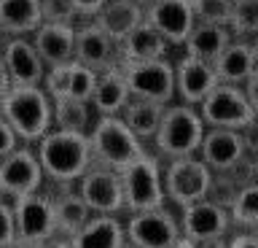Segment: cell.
Here are the masks:
<instances>
[{
  "mask_svg": "<svg viewBox=\"0 0 258 248\" xmlns=\"http://www.w3.org/2000/svg\"><path fill=\"white\" fill-rule=\"evenodd\" d=\"M46 175L32 146H22L0 159V197L19 200L35 191H43Z\"/></svg>",
  "mask_w": 258,
  "mask_h": 248,
  "instance_id": "11",
  "label": "cell"
},
{
  "mask_svg": "<svg viewBox=\"0 0 258 248\" xmlns=\"http://www.w3.org/2000/svg\"><path fill=\"white\" fill-rule=\"evenodd\" d=\"M121 73L126 78L129 94L140 100H153L161 106L175 103V62H121Z\"/></svg>",
  "mask_w": 258,
  "mask_h": 248,
  "instance_id": "9",
  "label": "cell"
},
{
  "mask_svg": "<svg viewBox=\"0 0 258 248\" xmlns=\"http://www.w3.org/2000/svg\"><path fill=\"white\" fill-rule=\"evenodd\" d=\"M35 52L40 54L46 68L64 65L76 60V27L73 25H51L43 22L35 33L30 35Z\"/></svg>",
  "mask_w": 258,
  "mask_h": 248,
  "instance_id": "19",
  "label": "cell"
},
{
  "mask_svg": "<svg viewBox=\"0 0 258 248\" xmlns=\"http://www.w3.org/2000/svg\"><path fill=\"white\" fill-rule=\"evenodd\" d=\"M89 143H92L94 165L118 173L148 151V146L121 122V116H97L94 127L89 130Z\"/></svg>",
  "mask_w": 258,
  "mask_h": 248,
  "instance_id": "4",
  "label": "cell"
},
{
  "mask_svg": "<svg viewBox=\"0 0 258 248\" xmlns=\"http://www.w3.org/2000/svg\"><path fill=\"white\" fill-rule=\"evenodd\" d=\"M172 248H199V245L194 243V240H188V237H180V240H177V243H175Z\"/></svg>",
  "mask_w": 258,
  "mask_h": 248,
  "instance_id": "42",
  "label": "cell"
},
{
  "mask_svg": "<svg viewBox=\"0 0 258 248\" xmlns=\"http://www.w3.org/2000/svg\"><path fill=\"white\" fill-rule=\"evenodd\" d=\"M121 60L124 62L172 60V46H169L148 22H143V25H137L132 33L121 41Z\"/></svg>",
  "mask_w": 258,
  "mask_h": 248,
  "instance_id": "23",
  "label": "cell"
},
{
  "mask_svg": "<svg viewBox=\"0 0 258 248\" xmlns=\"http://www.w3.org/2000/svg\"><path fill=\"white\" fill-rule=\"evenodd\" d=\"M164 108L161 103H153V100H140V97H129V103L121 111V122H124L129 130H132L137 138H140L145 146L153 140L159 124H161V116H164Z\"/></svg>",
  "mask_w": 258,
  "mask_h": 248,
  "instance_id": "28",
  "label": "cell"
},
{
  "mask_svg": "<svg viewBox=\"0 0 258 248\" xmlns=\"http://www.w3.org/2000/svg\"><path fill=\"white\" fill-rule=\"evenodd\" d=\"M11 89V78H8V70H6V60H3V52H0V97Z\"/></svg>",
  "mask_w": 258,
  "mask_h": 248,
  "instance_id": "40",
  "label": "cell"
},
{
  "mask_svg": "<svg viewBox=\"0 0 258 248\" xmlns=\"http://www.w3.org/2000/svg\"><path fill=\"white\" fill-rule=\"evenodd\" d=\"M97 114L92 103L76 100V97H62L54 100V130H68V132H86L94 127Z\"/></svg>",
  "mask_w": 258,
  "mask_h": 248,
  "instance_id": "29",
  "label": "cell"
},
{
  "mask_svg": "<svg viewBox=\"0 0 258 248\" xmlns=\"http://www.w3.org/2000/svg\"><path fill=\"white\" fill-rule=\"evenodd\" d=\"M43 25L40 0H0V35H32Z\"/></svg>",
  "mask_w": 258,
  "mask_h": 248,
  "instance_id": "25",
  "label": "cell"
},
{
  "mask_svg": "<svg viewBox=\"0 0 258 248\" xmlns=\"http://www.w3.org/2000/svg\"><path fill=\"white\" fill-rule=\"evenodd\" d=\"M124 229H126V243L140 248H172L183 237L177 208H172L169 203L153 208V211L129 213L124 219Z\"/></svg>",
  "mask_w": 258,
  "mask_h": 248,
  "instance_id": "7",
  "label": "cell"
},
{
  "mask_svg": "<svg viewBox=\"0 0 258 248\" xmlns=\"http://www.w3.org/2000/svg\"><path fill=\"white\" fill-rule=\"evenodd\" d=\"M0 248H16V221L11 200L0 197Z\"/></svg>",
  "mask_w": 258,
  "mask_h": 248,
  "instance_id": "34",
  "label": "cell"
},
{
  "mask_svg": "<svg viewBox=\"0 0 258 248\" xmlns=\"http://www.w3.org/2000/svg\"><path fill=\"white\" fill-rule=\"evenodd\" d=\"M207 124L202 119L199 108L185 106V103H169L161 116V124L148 148L156 154L161 162L167 159H180V157H194L199 154V146L205 140Z\"/></svg>",
  "mask_w": 258,
  "mask_h": 248,
  "instance_id": "3",
  "label": "cell"
},
{
  "mask_svg": "<svg viewBox=\"0 0 258 248\" xmlns=\"http://www.w3.org/2000/svg\"><path fill=\"white\" fill-rule=\"evenodd\" d=\"M0 52L6 60V70L11 86H40L46 76V65L35 52L30 35H14L0 41Z\"/></svg>",
  "mask_w": 258,
  "mask_h": 248,
  "instance_id": "18",
  "label": "cell"
},
{
  "mask_svg": "<svg viewBox=\"0 0 258 248\" xmlns=\"http://www.w3.org/2000/svg\"><path fill=\"white\" fill-rule=\"evenodd\" d=\"M253 170H255V181H258V151L253 154Z\"/></svg>",
  "mask_w": 258,
  "mask_h": 248,
  "instance_id": "44",
  "label": "cell"
},
{
  "mask_svg": "<svg viewBox=\"0 0 258 248\" xmlns=\"http://www.w3.org/2000/svg\"><path fill=\"white\" fill-rule=\"evenodd\" d=\"M231 41H234V35L226 25H205V22H197L191 30V35L185 38V43H183V54L205 60L213 65Z\"/></svg>",
  "mask_w": 258,
  "mask_h": 248,
  "instance_id": "26",
  "label": "cell"
},
{
  "mask_svg": "<svg viewBox=\"0 0 258 248\" xmlns=\"http://www.w3.org/2000/svg\"><path fill=\"white\" fill-rule=\"evenodd\" d=\"M231 213V224L239 229H258V181H250L247 186L239 189L237 200L229 208Z\"/></svg>",
  "mask_w": 258,
  "mask_h": 248,
  "instance_id": "30",
  "label": "cell"
},
{
  "mask_svg": "<svg viewBox=\"0 0 258 248\" xmlns=\"http://www.w3.org/2000/svg\"><path fill=\"white\" fill-rule=\"evenodd\" d=\"M197 157L213 173H226V170L239 167L253 154L247 151L245 135H242L239 130H215V127H207L205 140H202Z\"/></svg>",
  "mask_w": 258,
  "mask_h": 248,
  "instance_id": "16",
  "label": "cell"
},
{
  "mask_svg": "<svg viewBox=\"0 0 258 248\" xmlns=\"http://www.w3.org/2000/svg\"><path fill=\"white\" fill-rule=\"evenodd\" d=\"M124 248H140V245H132V243H124Z\"/></svg>",
  "mask_w": 258,
  "mask_h": 248,
  "instance_id": "46",
  "label": "cell"
},
{
  "mask_svg": "<svg viewBox=\"0 0 258 248\" xmlns=\"http://www.w3.org/2000/svg\"><path fill=\"white\" fill-rule=\"evenodd\" d=\"M180 219V235L194 240V243H205L215 237H229L231 232V213L229 208L213 203V200H202V203L185 205L177 211Z\"/></svg>",
  "mask_w": 258,
  "mask_h": 248,
  "instance_id": "13",
  "label": "cell"
},
{
  "mask_svg": "<svg viewBox=\"0 0 258 248\" xmlns=\"http://www.w3.org/2000/svg\"><path fill=\"white\" fill-rule=\"evenodd\" d=\"M76 62L97 70H110L118 68L121 62V43L105 33L94 19H86L76 27Z\"/></svg>",
  "mask_w": 258,
  "mask_h": 248,
  "instance_id": "15",
  "label": "cell"
},
{
  "mask_svg": "<svg viewBox=\"0 0 258 248\" xmlns=\"http://www.w3.org/2000/svg\"><path fill=\"white\" fill-rule=\"evenodd\" d=\"M70 3H73V9H76L84 19H94L108 0H70Z\"/></svg>",
  "mask_w": 258,
  "mask_h": 248,
  "instance_id": "36",
  "label": "cell"
},
{
  "mask_svg": "<svg viewBox=\"0 0 258 248\" xmlns=\"http://www.w3.org/2000/svg\"><path fill=\"white\" fill-rule=\"evenodd\" d=\"M229 248H258V232H237L234 237H229Z\"/></svg>",
  "mask_w": 258,
  "mask_h": 248,
  "instance_id": "38",
  "label": "cell"
},
{
  "mask_svg": "<svg viewBox=\"0 0 258 248\" xmlns=\"http://www.w3.org/2000/svg\"><path fill=\"white\" fill-rule=\"evenodd\" d=\"M194 19L205 25H226L231 17V0H191Z\"/></svg>",
  "mask_w": 258,
  "mask_h": 248,
  "instance_id": "32",
  "label": "cell"
},
{
  "mask_svg": "<svg viewBox=\"0 0 258 248\" xmlns=\"http://www.w3.org/2000/svg\"><path fill=\"white\" fill-rule=\"evenodd\" d=\"M40 17H43V22H51V25H73V27L86 22L73 9L70 0H40Z\"/></svg>",
  "mask_w": 258,
  "mask_h": 248,
  "instance_id": "33",
  "label": "cell"
},
{
  "mask_svg": "<svg viewBox=\"0 0 258 248\" xmlns=\"http://www.w3.org/2000/svg\"><path fill=\"white\" fill-rule=\"evenodd\" d=\"M229 30L239 41H253L258 35V0H231Z\"/></svg>",
  "mask_w": 258,
  "mask_h": 248,
  "instance_id": "31",
  "label": "cell"
},
{
  "mask_svg": "<svg viewBox=\"0 0 258 248\" xmlns=\"http://www.w3.org/2000/svg\"><path fill=\"white\" fill-rule=\"evenodd\" d=\"M242 92H245V97H247V103L253 106V111L258 114V65H255V70L250 73V78L245 84H242Z\"/></svg>",
  "mask_w": 258,
  "mask_h": 248,
  "instance_id": "37",
  "label": "cell"
},
{
  "mask_svg": "<svg viewBox=\"0 0 258 248\" xmlns=\"http://www.w3.org/2000/svg\"><path fill=\"white\" fill-rule=\"evenodd\" d=\"M199 248H229V237H215V240H205V243H197Z\"/></svg>",
  "mask_w": 258,
  "mask_h": 248,
  "instance_id": "41",
  "label": "cell"
},
{
  "mask_svg": "<svg viewBox=\"0 0 258 248\" xmlns=\"http://www.w3.org/2000/svg\"><path fill=\"white\" fill-rule=\"evenodd\" d=\"M124 243L126 229L121 216H92L70 237L73 248H124Z\"/></svg>",
  "mask_w": 258,
  "mask_h": 248,
  "instance_id": "21",
  "label": "cell"
},
{
  "mask_svg": "<svg viewBox=\"0 0 258 248\" xmlns=\"http://www.w3.org/2000/svg\"><path fill=\"white\" fill-rule=\"evenodd\" d=\"M121 186H124L126 216L167 205L164 178H161V159L151 148L121 170Z\"/></svg>",
  "mask_w": 258,
  "mask_h": 248,
  "instance_id": "5",
  "label": "cell"
},
{
  "mask_svg": "<svg viewBox=\"0 0 258 248\" xmlns=\"http://www.w3.org/2000/svg\"><path fill=\"white\" fill-rule=\"evenodd\" d=\"M19 146H22V143H19V138H16V132L11 130V127H8L6 119L0 116V159L8 157L11 151H16Z\"/></svg>",
  "mask_w": 258,
  "mask_h": 248,
  "instance_id": "35",
  "label": "cell"
},
{
  "mask_svg": "<svg viewBox=\"0 0 258 248\" xmlns=\"http://www.w3.org/2000/svg\"><path fill=\"white\" fill-rule=\"evenodd\" d=\"M0 116L24 146H35L54 130V100L43 86H11L0 97Z\"/></svg>",
  "mask_w": 258,
  "mask_h": 248,
  "instance_id": "2",
  "label": "cell"
},
{
  "mask_svg": "<svg viewBox=\"0 0 258 248\" xmlns=\"http://www.w3.org/2000/svg\"><path fill=\"white\" fill-rule=\"evenodd\" d=\"M145 22L172 49H183L185 38L191 35L194 25H197L191 0H151L145 6Z\"/></svg>",
  "mask_w": 258,
  "mask_h": 248,
  "instance_id": "14",
  "label": "cell"
},
{
  "mask_svg": "<svg viewBox=\"0 0 258 248\" xmlns=\"http://www.w3.org/2000/svg\"><path fill=\"white\" fill-rule=\"evenodd\" d=\"M253 49H255V57H258V35L253 38Z\"/></svg>",
  "mask_w": 258,
  "mask_h": 248,
  "instance_id": "45",
  "label": "cell"
},
{
  "mask_svg": "<svg viewBox=\"0 0 258 248\" xmlns=\"http://www.w3.org/2000/svg\"><path fill=\"white\" fill-rule=\"evenodd\" d=\"M129 86H126V78L121 73V65L118 68H110V70H102L97 76V86H94V94H92V108L97 116H118L124 106L129 103Z\"/></svg>",
  "mask_w": 258,
  "mask_h": 248,
  "instance_id": "24",
  "label": "cell"
},
{
  "mask_svg": "<svg viewBox=\"0 0 258 248\" xmlns=\"http://www.w3.org/2000/svg\"><path fill=\"white\" fill-rule=\"evenodd\" d=\"M94 22L108 33L113 41H124L137 25L145 22V9L135 3H124V0H108L100 9V14L94 17Z\"/></svg>",
  "mask_w": 258,
  "mask_h": 248,
  "instance_id": "27",
  "label": "cell"
},
{
  "mask_svg": "<svg viewBox=\"0 0 258 248\" xmlns=\"http://www.w3.org/2000/svg\"><path fill=\"white\" fill-rule=\"evenodd\" d=\"M172 62H175V100L199 108L207 94L218 86L215 68L205 60L188 57V54H180Z\"/></svg>",
  "mask_w": 258,
  "mask_h": 248,
  "instance_id": "17",
  "label": "cell"
},
{
  "mask_svg": "<svg viewBox=\"0 0 258 248\" xmlns=\"http://www.w3.org/2000/svg\"><path fill=\"white\" fill-rule=\"evenodd\" d=\"M199 114L207 127L239 130V132H245L258 119V114L247 103L245 92H242V86H231V84H218L199 106Z\"/></svg>",
  "mask_w": 258,
  "mask_h": 248,
  "instance_id": "8",
  "label": "cell"
},
{
  "mask_svg": "<svg viewBox=\"0 0 258 248\" xmlns=\"http://www.w3.org/2000/svg\"><path fill=\"white\" fill-rule=\"evenodd\" d=\"M161 178H164L167 203L180 211L185 205L207 200L210 183H213V170L194 154V157H180V159L161 162Z\"/></svg>",
  "mask_w": 258,
  "mask_h": 248,
  "instance_id": "6",
  "label": "cell"
},
{
  "mask_svg": "<svg viewBox=\"0 0 258 248\" xmlns=\"http://www.w3.org/2000/svg\"><path fill=\"white\" fill-rule=\"evenodd\" d=\"M11 205H14V221H16V248H30L56 235L51 197L46 191L11 200Z\"/></svg>",
  "mask_w": 258,
  "mask_h": 248,
  "instance_id": "12",
  "label": "cell"
},
{
  "mask_svg": "<svg viewBox=\"0 0 258 248\" xmlns=\"http://www.w3.org/2000/svg\"><path fill=\"white\" fill-rule=\"evenodd\" d=\"M76 191L92 216H126L124 211V186H121V173L102 165H92L78 178Z\"/></svg>",
  "mask_w": 258,
  "mask_h": 248,
  "instance_id": "10",
  "label": "cell"
},
{
  "mask_svg": "<svg viewBox=\"0 0 258 248\" xmlns=\"http://www.w3.org/2000/svg\"><path fill=\"white\" fill-rule=\"evenodd\" d=\"M30 248H73V245H70V240H68V237L54 235V237L43 240V243H35V245H30Z\"/></svg>",
  "mask_w": 258,
  "mask_h": 248,
  "instance_id": "39",
  "label": "cell"
},
{
  "mask_svg": "<svg viewBox=\"0 0 258 248\" xmlns=\"http://www.w3.org/2000/svg\"><path fill=\"white\" fill-rule=\"evenodd\" d=\"M258 57L253 49V41H234L223 49V54L213 62L218 84H231V86H242L250 78V73L255 70Z\"/></svg>",
  "mask_w": 258,
  "mask_h": 248,
  "instance_id": "20",
  "label": "cell"
},
{
  "mask_svg": "<svg viewBox=\"0 0 258 248\" xmlns=\"http://www.w3.org/2000/svg\"><path fill=\"white\" fill-rule=\"evenodd\" d=\"M56 189H59L56 194H48L51 197V211H54V227H56V235L70 240L89 219H92V211H89L86 203L76 191V183H73V186H56Z\"/></svg>",
  "mask_w": 258,
  "mask_h": 248,
  "instance_id": "22",
  "label": "cell"
},
{
  "mask_svg": "<svg viewBox=\"0 0 258 248\" xmlns=\"http://www.w3.org/2000/svg\"><path fill=\"white\" fill-rule=\"evenodd\" d=\"M124 3H135V6H143V9H145V6L151 3V0H124Z\"/></svg>",
  "mask_w": 258,
  "mask_h": 248,
  "instance_id": "43",
  "label": "cell"
},
{
  "mask_svg": "<svg viewBox=\"0 0 258 248\" xmlns=\"http://www.w3.org/2000/svg\"><path fill=\"white\" fill-rule=\"evenodd\" d=\"M38 162L43 167L46 183L56 186H73L94 165L92 143L86 132H68V130H51L40 138L35 146Z\"/></svg>",
  "mask_w": 258,
  "mask_h": 248,
  "instance_id": "1",
  "label": "cell"
}]
</instances>
